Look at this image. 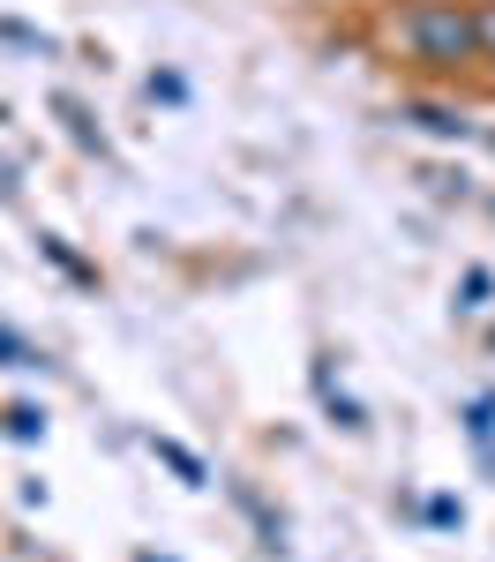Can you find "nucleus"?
Masks as SVG:
<instances>
[{"label":"nucleus","mask_w":495,"mask_h":562,"mask_svg":"<svg viewBox=\"0 0 495 562\" xmlns=\"http://www.w3.org/2000/svg\"><path fill=\"white\" fill-rule=\"evenodd\" d=\"M398 38L420 68H465V60H488L481 53V8L465 0H413L398 15Z\"/></svg>","instance_id":"1"},{"label":"nucleus","mask_w":495,"mask_h":562,"mask_svg":"<svg viewBox=\"0 0 495 562\" xmlns=\"http://www.w3.org/2000/svg\"><path fill=\"white\" fill-rule=\"evenodd\" d=\"M405 121H413V128H428V135H443V143H465V135H473V121H465V113L428 105V98H420V105H405Z\"/></svg>","instance_id":"2"},{"label":"nucleus","mask_w":495,"mask_h":562,"mask_svg":"<svg viewBox=\"0 0 495 562\" xmlns=\"http://www.w3.org/2000/svg\"><path fill=\"white\" fill-rule=\"evenodd\" d=\"M158 458H166V465H173V473L188 480V487H203V465H195V458H188L180 442H158Z\"/></svg>","instance_id":"3"},{"label":"nucleus","mask_w":495,"mask_h":562,"mask_svg":"<svg viewBox=\"0 0 495 562\" xmlns=\"http://www.w3.org/2000/svg\"><path fill=\"white\" fill-rule=\"evenodd\" d=\"M465 428H473L481 442H488V435H495V397H473V413H465Z\"/></svg>","instance_id":"4"},{"label":"nucleus","mask_w":495,"mask_h":562,"mask_svg":"<svg viewBox=\"0 0 495 562\" xmlns=\"http://www.w3.org/2000/svg\"><path fill=\"white\" fill-rule=\"evenodd\" d=\"M0 368H38V352H31V346H15V338L0 330Z\"/></svg>","instance_id":"5"},{"label":"nucleus","mask_w":495,"mask_h":562,"mask_svg":"<svg viewBox=\"0 0 495 562\" xmlns=\"http://www.w3.org/2000/svg\"><path fill=\"white\" fill-rule=\"evenodd\" d=\"M8 428H15V435H45V413H31V405H15V413H8Z\"/></svg>","instance_id":"6"},{"label":"nucleus","mask_w":495,"mask_h":562,"mask_svg":"<svg viewBox=\"0 0 495 562\" xmlns=\"http://www.w3.org/2000/svg\"><path fill=\"white\" fill-rule=\"evenodd\" d=\"M481 301H488V270H465V301L458 307H481Z\"/></svg>","instance_id":"7"},{"label":"nucleus","mask_w":495,"mask_h":562,"mask_svg":"<svg viewBox=\"0 0 495 562\" xmlns=\"http://www.w3.org/2000/svg\"><path fill=\"white\" fill-rule=\"evenodd\" d=\"M481 53L495 60V8H481Z\"/></svg>","instance_id":"8"},{"label":"nucleus","mask_w":495,"mask_h":562,"mask_svg":"<svg viewBox=\"0 0 495 562\" xmlns=\"http://www.w3.org/2000/svg\"><path fill=\"white\" fill-rule=\"evenodd\" d=\"M143 562H158V555H143Z\"/></svg>","instance_id":"9"}]
</instances>
